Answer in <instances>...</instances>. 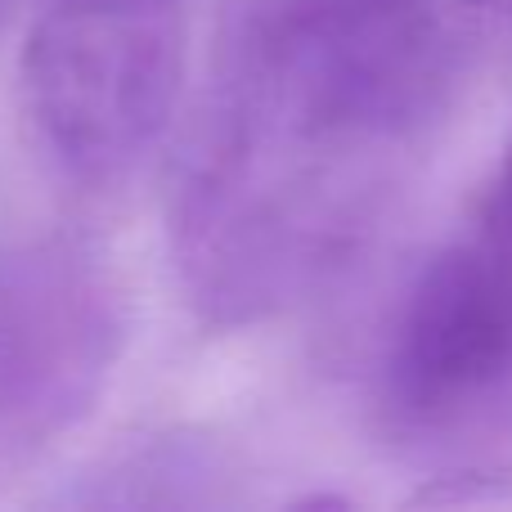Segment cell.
<instances>
[{
  "label": "cell",
  "instance_id": "obj_1",
  "mask_svg": "<svg viewBox=\"0 0 512 512\" xmlns=\"http://www.w3.org/2000/svg\"><path fill=\"white\" fill-rule=\"evenodd\" d=\"M463 68L450 0H248L171 203L185 301L248 328L382 230Z\"/></svg>",
  "mask_w": 512,
  "mask_h": 512
},
{
  "label": "cell",
  "instance_id": "obj_2",
  "mask_svg": "<svg viewBox=\"0 0 512 512\" xmlns=\"http://www.w3.org/2000/svg\"><path fill=\"white\" fill-rule=\"evenodd\" d=\"M369 405L400 459L441 472L499 463L512 445V135L391 306Z\"/></svg>",
  "mask_w": 512,
  "mask_h": 512
},
{
  "label": "cell",
  "instance_id": "obj_3",
  "mask_svg": "<svg viewBox=\"0 0 512 512\" xmlns=\"http://www.w3.org/2000/svg\"><path fill=\"white\" fill-rule=\"evenodd\" d=\"M185 63V0H41L23 108L50 167L86 194L126 185L176 117Z\"/></svg>",
  "mask_w": 512,
  "mask_h": 512
},
{
  "label": "cell",
  "instance_id": "obj_4",
  "mask_svg": "<svg viewBox=\"0 0 512 512\" xmlns=\"http://www.w3.org/2000/svg\"><path fill=\"white\" fill-rule=\"evenodd\" d=\"M131 342V292L86 234L0 252V481L45 463L113 382Z\"/></svg>",
  "mask_w": 512,
  "mask_h": 512
},
{
  "label": "cell",
  "instance_id": "obj_5",
  "mask_svg": "<svg viewBox=\"0 0 512 512\" xmlns=\"http://www.w3.org/2000/svg\"><path fill=\"white\" fill-rule=\"evenodd\" d=\"M239 499V472L221 441L203 432H149L108 450L68 504L81 508H221Z\"/></svg>",
  "mask_w": 512,
  "mask_h": 512
},
{
  "label": "cell",
  "instance_id": "obj_6",
  "mask_svg": "<svg viewBox=\"0 0 512 512\" xmlns=\"http://www.w3.org/2000/svg\"><path fill=\"white\" fill-rule=\"evenodd\" d=\"M463 5L486 9V14H495L499 23H508V27H512V0H463Z\"/></svg>",
  "mask_w": 512,
  "mask_h": 512
},
{
  "label": "cell",
  "instance_id": "obj_7",
  "mask_svg": "<svg viewBox=\"0 0 512 512\" xmlns=\"http://www.w3.org/2000/svg\"><path fill=\"white\" fill-rule=\"evenodd\" d=\"M18 5H23V0H0V32H5V27H9V18L18 14Z\"/></svg>",
  "mask_w": 512,
  "mask_h": 512
}]
</instances>
